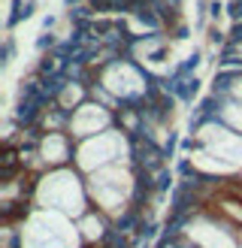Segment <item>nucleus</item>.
Returning a JSON list of instances; mask_svg holds the SVG:
<instances>
[{"mask_svg": "<svg viewBox=\"0 0 242 248\" xmlns=\"http://www.w3.org/2000/svg\"><path fill=\"white\" fill-rule=\"evenodd\" d=\"M130 188H133L130 172L121 170L118 164L97 170L94 176H91V182H88L91 200L100 206L103 212H118V209H124V200H127Z\"/></svg>", "mask_w": 242, "mask_h": 248, "instance_id": "f03ea898", "label": "nucleus"}, {"mask_svg": "<svg viewBox=\"0 0 242 248\" xmlns=\"http://www.w3.org/2000/svg\"><path fill=\"white\" fill-rule=\"evenodd\" d=\"M85 191L73 170H55L36 185V200L48 212H60L70 218H85Z\"/></svg>", "mask_w": 242, "mask_h": 248, "instance_id": "f257e3e1", "label": "nucleus"}, {"mask_svg": "<svg viewBox=\"0 0 242 248\" xmlns=\"http://www.w3.org/2000/svg\"><path fill=\"white\" fill-rule=\"evenodd\" d=\"M79 230H82V239L85 242H97L103 236V224H100V218L97 215H85V218H79Z\"/></svg>", "mask_w": 242, "mask_h": 248, "instance_id": "39448f33", "label": "nucleus"}, {"mask_svg": "<svg viewBox=\"0 0 242 248\" xmlns=\"http://www.w3.org/2000/svg\"><path fill=\"white\" fill-rule=\"evenodd\" d=\"M36 157H43V164L60 167L70 160V133H48L36 148Z\"/></svg>", "mask_w": 242, "mask_h": 248, "instance_id": "20e7f679", "label": "nucleus"}, {"mask_svg": "<svg viewBox=\"0 0 242 248\" xmlns=\"http://www.w3.org/2000/svg\"><path fill=\"white\" fill-rule=\"evenodd\" d=\"M106 124H109V112L100 103H82L70 118V136H76V140H94V136H100L97 130H103Z\"/></svg>", "mask_w": 242, "mask_h": 248, "instance_id": "7ed1b4c3", "label": "nucleus"}, {"mask_svg": "<svg viewBox=\"0 0 242 248\" xmlns=\"http://www.w3.org/2000/svg\"><path fill=\"white\" fill-rule=\"evenodd\" d=\"M227 91L233 94V100H239V103H242V76H236V79H230V85H227Z\"/></svg>", "mask_w": 242, "mask_h": 248, "instance_id": "0eeeda50", "label": "nucleus"}, {"mask_svg": "<svg viewBox=\"0 0 242 248\" xmlns=\"http://www.w3.org/2000/svg\"><path fill=\"white\" fill-rule=\"evenodd\" d=\"M221 118L230 124V130H236L242 136V103L239 100H227L221 106Z\"/></svg>", "mask_w": 242, "mask_h": 248, "instance_id": "423d86ee", "label": "nucleus"}]
</instances>
